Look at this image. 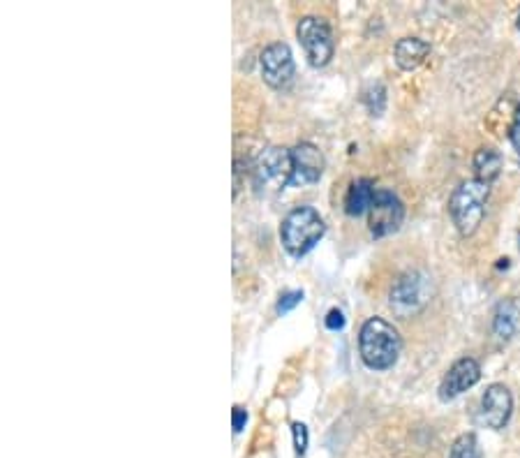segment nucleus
<instances>
[{
    "label": "nucleus",
    "mask_w": 520,
    "mask_h": 458,
    "mask_svg": "<svg viewBox=\"0 0 520 458\" xmlns=\"http://www.w3.org/2000/svg\"><path fill=\"white\" fill-rule=\"evenodd\" d=\"M403 350V341L393 324H389L382 317H370V320L361 327L359 334V352L363 364L370 371H389L396 366Z\"/></svg>",
    "instance_id": "f257e3e1"
},
{
    "label": "nucleus",
    "mask_w": 520,
    "mask_h": 458,
    "mask_svg": "<svg viewBox=\"0 0 520 458\" xmlns=\"http://www.w3.org/2000/svg\"><path fill=\"white\" fill-rule=\"evenodd\" d=\"M488 197H490V183H484L479 179L463 181L456 190H453V195L449 199V213L460 236H472L477 232L481 220L486 216Z\"/></svg>",
    "instance_id": "f03ea898"
},
{
    "label": "nucleus",
    "mask_w": 520,
    "mask_h": 458,
    "mask_svg": "<svg viewBox=\"0 0 520 458\" xmlns=\"http://www.w3.org/2000/svg\"><path fill=\"white\" fill-rule=\"evenodd\" d=\"M326 232L324 218L312 206H296L289 211L280 225V239L282 246L289 255L303 257L317 246Z\"/></svg>",
    "instance_id": "7ed1b4c3"
},
{
    "label": "nucleus",
    "mask_w": 520,
    "mask_h": 458,
    "mask_svg": "<svg viewBox=\"0 0 520 458\" xmlns=\"http://www.w3.org/2000/svg\"><path fill=\"white\" fill-rule=\"evenodd\" d=\"M292 174V151L269 146V149L259 153L255 165H252V188L262 197L278 195L280 190H285L292 183Z\"/></svg>",
    "instance_id": "20e7f679"
},
{
    "label": "nucleus",
    "mask_w": 520,
    "mask_h": 458,
    "mask_svg": "<svg viewBox=\"0 0 520 458\" xmlns=\"http://www.w3.org/2000/svg\"><path fill=\"white\" fill-rule=\"evenodd\" d=\"M430 294H433V290H430V280L426 273H403L391 290V308L396 310L400 317L416 315L419 310L426 308Z\"/></svg>",
    "instance_id": "39448f33"
},
{
    "label": "nucleus",
    "mask_w": 520,
    "mask_h": 458,
    "mask_svg": "<svg viewBox=\"0 0 520 458\" xmlns=\"http://www.w3.org/2000/svg\"><path fill=\"white\" fill-rule=\"evenodd\" d=\"M296 35L306 49V56L312 68H324L329 65L336 51V42H333V33L329 24L319 17H303L296 28Z\"/></svg>",
    "instance_id": "423d86ee"
},
{
    "label": "nucleus",
    "mask_w": 520,
    "mask_h": 458,
    "mask_svg": "<svg viewBox=\"0 0 520 458\" xmlns=\"http://www.w3.org/2000/svg\"><path fill=\"white\" fill-rule=\"evenodd\" d=\"M405 220V206L391 190H377L368 209V225L375 239L398 232Z\"/></svg>",
    "instance_id": "0eeeda50"
},
{
    "label": "nucleus",
    "mask_w": 520,
    "mask_h": 458,
    "mask_svg": "<svg viewBox=\"0 0 520 458\" xmlns=\"http://www.w3.org/2000/svg\"><path fill=\"white\" fill-rule=\"evenodd\" d=\"M511 412H514V396L504 384H490L484 398H481L479 421L490 431H500L509 424Z\"/></svg>",
    "instance_id": "6e6552de"
},
{
    "label": "nucleus",
    "mask_w": 520,
    "mask_h": 458,
    "mask_svg": "<svg viewBox=\"0 0 520 458\" xmlns=\"http://www.w3.org/2000/svg\"><path fill=\"white\" fill-rule=\"evenodd\" d=\"M262 75L273 88H285L294 79V58L287 44H269L262 54Z\"/></svg>",
    "instance_id": "1a4fd4ad"
},
{
    "label": "nucleus",
    "mask_w": 520,
    "mask_h": 458,
    "mask_svg": "<svg viewBox=\"0 0 520 458\" xmlns=\"http://www.w3.org/2000/svg\"><path fill=\"white\" fill-rule=\"evenodd\" d=\"M292 162H294V174H292V183H289V186L303 188V186H310V183H317L319 179H322L326 162H324L322 151H319L315 144L303 142L299 146H294Z\"/></svg>",
    "instance_id": "9d476101"
},
{
    "label": "nucleus",
    "mask_w": 520,
    "mask_h": 458,
    "mask_svg": "<svg viewBox=\"0 0 520 458\" xmlns=\"http://www.w3.org/2000/svg\"><path fill=\"white\" fill-rule=\"evenodd\" d=\"M481 380V366L477 359L472 357H463L453 364L447 375L442 378L440 384V398L442 401H453L460 394H465L467 389H472L474 384Z\"/></svg>",
    "instance_id": "9b49d317"
},
{
    "label": "nucleus",
    "mask_w": 520,
    "mask_h": 458,
    "mask_svg": "<svg viewBox=\"0 0 520 458\" xmlns=\"http://www.w3.org/2000/svg\"><path fill=\"white\" fill-rule=\"evenodd\" d=\"M520 327V299L509 297L502 299L500 304L495 306L493 313V334L500 338V341H511L516 336V331Z\"/></svg>",
    "instance_id": "f8f14e48"
},
{
    "label": "nucleus",
    "mask_w": 520,
    "mask_h": 458,
    "mask_svg": "<svg viewBox=\"0 0 520 458\" xmlns=\"http://www.w3.org/2000/svg\"><path fill=\"white\" fill-rule=\"evenodd\" d=\"M428 54H430V44L426 40H421V38L398 40L396 51H393L398 68L405 70V72H412V70L419 68V65L428 58Z\"/></svg>",
    "instance_id": "ddd939ff"
},
{
    "label": "nucleus",
    "mask_w": 520,
    "mask_h": 458,
    "mask_svg": "<svg viewBox=\"0 0 520 458\" xmlns=\"http://www.w3.org/2000/svg\"><path fill=\"white\" fill-rule=\"evenodd\" d=\"M375 183L370 179H359L352 183V188L347 192V199H345V211L349 216H361V213H366L370 209V204H373L375 199Z\"/></svg>",
    "instance_id": "4468645a"
},
{
    "label": "nucleus",
    "mask_w": 520,
    "mask_h": 458,
    "mask_svg": "<svg viewBox=\"0 0 520 458\" xmlns=\"http://www.w3.org/2000/svg\"><path fill=\"white\" fill-rule=\"evenodd\" d=\"M474 172H477L479 181L493 183L502 172V153L493 146H481L474 155Z\"/></svg>",
    "instance_id": "2eb2a0df"
},
{
    "label": "nucleus",
    "mask_w": 520,
    "mask_h": 458,
    "mask_svg": "<svg viewBox=\"0 0 520 458\" xmlns=\"http://www.w3.org/2000/svg\"><path fill=\"white\" fill-rule=\"evenodd\" d=\"M449 458H484L479 447V440L474 433H463L460 438L451 445Z\"/></svg>",
    "instance_id": "dca6fc26"
},
{
    "label": "nucleus",
    "mask_w": 520,
    "mask_h": 458,
    "mask_svg": "<svg viewBox=\"0 0 520 458\" xmlns=\"http://www.w3.org/2000/svg\"><path fill=\"white\" fill-rule=\"evenodd\" d=\"M363 102H366L368 105V109H370V114H382V109H384V86H373L370 88V91H366V95H363Z\"/></svg>",
    "instance_id": "f3484780"
},
{
    "label": "nucleus",
    "mask_w": 520,
    "mask_h": 458,
    "mask_svg": "<svg viewBox=\"0 0 520 458\" xmlns=\"http://www.w3.org/2000/svg\"><path fill=\"white\" fill-rule=\"evenodd\" d=\"M303 301V292L301 290H294V292H285L280 297V301H278V313L280 315H285V313H289V310L292 308H296Z\"/></svg>",
    "instance_id": "a211bd4d"
},
{
    "label": "nucleus",
    "mask_w": 520,
    "mask_h": 458,
    "mask_svg": "<svg viewBox=\"0 0 520 458\" xmlns=\"http://www.w3.org/2000/svg\"><path fill=\"white\" fill-rule=\"evenodd\" d=\"M511 146H514L518 158H520V102L516 105V112L514 118H511V125H509V132H507Z\"/></svg>",
    "instance_id": "6ab92c4d"
},
{
    "label": "nucleus",
    "mask_w": 520,
    "mask_h": 458,
    "mask_svg": "<svg viewBox=\"0 0 520 458\" xmlns=\"http://www.w3.org/2000/svg\"><path fill=\"white\" fill-rule=\"evenodd\" d=\"M292 431H294L296 454L303 456V454H306V447H308V428L303 426V424H299V421H296V424H292Z\"/></svg>",
    "instance_id": "aec40b11"
},
{
    "label": "nucleus",
    "mask_w": 520,
    "mask_h": 458,
    "mask_svg": "<svg viewBox=\"0 0 520 458\" xmlns=\"http://www.w3.org/2000/svg\"><path fill=\"white\" fill-rule=\"evenodd\" d=\"M343 327H345V315L340 313L338 308L329 310V315H326V329H331V331H340Z\"/></svg>",
    "instance_id": "412c9836"
},
{
    "label": "nucleus",
    "mask_w": 520,
    "mask_h": 458,
    "mask_svg": "<svg viewBox=\"0 0 520 458\" xmlns=\"http://www.w3.org/2000/svg\"><path fill=\"white\" fill-rule=\"evenodd\" d=\"M245 421H248V412L243 408H234V431L241 433L245 428Z\"/></svg>",
    "instance_id": "4be33fe9"
},
{
    "label": "nucleus",
    "mask_w": 520,
    "mask_h": 458,
    "mask_svg": "<svg viewBox=\"0 0 520 458\" xmlns=\"http://www.w3.org/2000/svg\"><path fill=\"white\" fill-rule=\"evenodd\" d=\"M518 31H520V14H518Z\"/></svg>",
    "instance_id": "5701e85b"
}]
</instances>
